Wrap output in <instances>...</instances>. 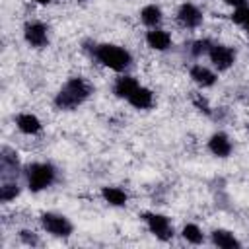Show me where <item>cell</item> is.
Wrapping results in <instances>:
<instances>
[{
  "label": "cell",
  "instance_id": "obj_24",
  "mask_svg": "<svg viewBox=\"0 0 249 249\" xmlns=\"http://www.w3.org/2000/svg\"><path fill=\"white\" fill-rule=\"evenodd\" d=\"M193 101H195V105H196L200 111H204L206 115H210V113H212V111H210V107H208V103H206V99H204V97H200V93H198V95H195V97H193Z\"/></svg>",
  "mask_w": 249,
  "mask_h": 249
},
{
  "label": "cell",
  "instance_id": "obj_18",
  "mask_svg": "<svg viewBox=\"0 0 249 249\" xmlns=\"http://www.w3.org/2000/svg\"><path fill=\"white\" fill-rule=\"evenodd\" d=\"M161 19H163V12H161V8L156 6V4H146V6L140 10V21H142L146 27H150V29L160 27Z\"/></svg>",
  "mask_w": 249,
  "mask_h": 249
},
{
  "label": "cell",
  "instance_id": "obj_10",
  "mask_svg": "<svg viewBox=\"0 0 249 249\" xmlns=\"http://www.w3.org/2000/svg\"><path fill=\"white\" fill-rule=\"evenodd\" d=\"M206 146L216 158H228L231 154V150H233V144H231V140H230V136L226 132H214L208 138Z\"/></svg>",
  "mask_w": 249,
  "mask_h": 249
},
{
  "label": "cell",
  "instance_id": "obj_22",
  "mask_svg": "<svg viewBox=\"0 0 249 249\" xmlns=\"http://www.w3.org/2000/svg\"><path fill=\"white\" fill-rule=\"evenodd\" d=\"M18 237H19V241H21L23 245H27V247H35V245L41 243V241H39V235H37L35 231H31V230H21V231L18 233Z\"/></svg>",
  "mask_w": 249,
  "mask_h": 249
},
{
  "label": "cell",
  "instance_id": "obj_3",
  "mask_svg": "<svg viewBox=\"0 0 249 249\" xmlns=\"http://www.w3.org/2000/svg\"><path fill=\"white\" fill-rule=\"evenodd\" d=\"M25 175V183H27V189L31 193H41L45 189H49L54 179H56V169L53 163L49 161H33L25 167L23 171Z\"/></svg>",
  "mask_w": 249,
  "mask_h": 249
},
{
  "label": "cell",
  "instance_id": "obj_2",
  "mask_svg": "<svg viewBox=\"0 0 249 249\" xmlns=\"http://www.w3.org/2000/svg\"><path fill=\"white\" fill-rule=\"evenodd\" d=\"M91 56L103 64L109 70L115 72H124L130 64H132V54L121 47V45H113V43H99L91 47Z\"/></svg>",
  "mask_w": 249,
  "mask_h": 249
},
{
  "label": "cell",
  "instance_id": "obj_14",
  "mask_svg": "<svg viewBox=\"0 0 249 249\" xmlns=\"http://www.w3.org/2000/svg\"><path fill=\"white\" fill-rule=\"evenodd\" d=\"M16 126H18L19 132H23V134H27V136H35V134H39L41 128H43L39 117L33 115V113H19V115L16 117Z\"/></svg>",
  "mask_w": 249,
  "mask_h": 249
},
{
  "label": "cell",
  "instance_id": "obj_6",
  "mask_svg": "<svg viewBox=\"0 0 249 249\" xmlns=\"http://www.w3.org/2000/svg\"><path fill=\"white\" fill-rule=\"evenodd\" d=\"M208 58L212 62L214 68H218L220 72L230 70L235 62V51L224 43H212L210 51H208Z\"/></svg>",
  "mask_w": 249,
  "mask_h": 249
},
{
  "label": "cell",
  "instance_id": "obj_20",
  "mask_svg": "<svg viewBox=\"0 0 249 249\" xmlns=\"http://www.w3.org/2000/svg\"><path fill=\"white\" fill-rule=\"evenodd\" d=\"M19 193H21V189H19V185L16 183V179H6V181H2V187H0V200H2V202H12V200H16V198L19 196Z\"/></svg>",
  "mask_w": 249,
  "mask_h": 249
},
{
  "label": "cell",
  "instance_id": "obj_7",
  "mask_svg": "<svg viewBox=\"0 0 249 249\" xmlns=\"http://www.w3.org/2000/svg\"><path fill=\"white\" fill-rule=\"evenodd\" d=\"M23 39L33 49H43L49 45V27L43 21H27L23 27Z\"/></svg>",
  "mask_w": 249,
  "mask_h": 249
},
{
  "label": "cell",
  "instance_id": "obj_8",
  "mask_svg": "<svg viewBox=\"0 0 249 249\" xmlns=\"http://www.w3.org/2000/svg\"><path fill=\"white\" fill-rule=\"evenodd\" d=\"M175 19H177V23H179L181 27H185V29H195V27H198V25L202 23L204 16H202L200 8L195 6L193 2H183V4L177 8Z\"/></svg>",
  "mask_w": 249,
  "mask_h": 249
},
{
  "label": "cell",
  "instance_id": "obj_9",
  "mask_svg": "<svg viewBox=\"0 0 249 249\" xmlns=\"http://www.w3.org/2000/svg\"><path fill=\"white\" fill-rule=\"evenodd\" d=\"M19 169V158L18 152L12 148H2V156H0V171H2V181L6 179H16V173Z\"/></svg>",
  "mask_w": 249,
  "mask_h": 249
},
{
  "label": "cell",
  "instance_id": "obj_4",
  "mask_svg": "<svg viewBox=\"0 0 249 249\" xmlns=\"http://www.w3.org/2000/svg\"><path fill=\"white\" fill-rule=\"evenodd\" d=\"M39 222L43 226V230L47 233H51L53 237H70L72 231H74V226L72 222L64 216V214H58V212H43L39 216Z\"/></svg>",
  "mask_w": 249,
  "mask_h": 249
},
{
  "label": "cell",
  "instance_id": "obj_28",
  "mask_svg": "<svg viewBox=\"0 0 249 249\" xmlns=\"http://www.w3.org/2000/svg\"><path fill=\"white\" fill-rule=\"evenodd\" d=\"M78 2H86V0H78Z\"/></svg>",
  "mask_w": 249,
  "mask_h": 249
},
{
  "label": "cell",
  "instance_id": "obj_27",
  "mask_svg": "<svg viewBox=\"0 0 249 249\" xmlns=\"http://www.w3.org/2000/svg\"><path fill=\"white\" fill-rule=\"evenodd\" d=\"M241 27H243V31H247V33H249V16H247V19L241 23Z\"/></svg>",
  "mask_w": 249,
  "mask_h": 249
},
{
  "label": "cell",
  "instance_id": "obj_16",
  "mask_svg": "<svg viewBox=\"0 0 249 249\" xmlns=\"http://www.w3.org/2000/svg\"><path fill=\"white\" fill-rule=\"evenodd\" d=\"M134 109H138V111H144V109H150L152 105H154V93H152V89H148V88H144V86H138L132 93H130V97L126 99Z\"/></svg>",
  "mask_w": 249,
  "mask_h": 249
},
{
  "label": "cell",
  "instance_id": "obj_17",
  "mask_svg": "<svg viewBox=\"0 0 249 249\" xmlns=\"http://www.w3.org/2000/svg\"><path fill=\"white\" fill-rule=\"evenodd\" d=\"M101 198L109 204V206H115V208H121V206H126L128 202V195L126 191H123L121 187H101Z\"/></svg>",
  "mask_w": 249,
  "mask_h": 249
},
{
  "label": "cell",
  "instance_id": "obj_12",
  "mask_svg": "<svg viewBox=\"0 0 249 249\" xmlns=\"http://www.w3.org/2000/svg\"><path fill=\"white\" fill-rule=\"evenodd\" d=\"M146 45L152 49V51H158V53H163L171 47V35L161 29V27H154L146 33Z\"/></svg>",
  "mask_w": 249,
  "mask_h": 249
},
{
  "label": "cell",
  "instance_id": "obj_1",
  "mask_svg": "<svg viewBox=\"0 0 249 249\" xmlns=\"http://www.w3.org/2000/svg\"><path fill=\"white\" fill-rule=\"evenodd\" d=\"M93 93L91 84L82 78V76H72L68 78L62 88L56 91L54 95V107L60 111H74L78 109L89 95Z\"/></svg>",
  "mask_w": 249,
  "mask_h": 249
},
{
  "label": "cell",
  "instance_id": "obj_21",
  "mask_svg": "<svg viewBox=\"0 0 249 249\" xmlns=\"http://www.w3.org/2000/svg\"><path fill=\"white\" fill-rule=\"evenodd\" d=\"M210 47H212V41H210V39H196V41L191 45V54H193L195 58H200V56L208 54Z\"/></svg>",
  "mask_w": 249,
  "mask_h": 249
},
{
  "label": "cell",
  "instance_id": "obj_5",
  "mask_svg": "<svg viewBox=\"0 0 249 249\" xmlns=\"http://www.w3.org/2000/svg\"><path fill=\"white\" fill-rule=\"evenodd\" d=\"M142 220L152 235H156L160 241H169L173 237V224L165 214L160 212H144Z\"/></svg>",
  "mask_w": 249,
  "mask_h": 249
},
{
  "label": "cell",
  "instance_id": "obj_23",
  "mask_svg": "<svg viewBox=\"0 0 249 249\" xmlns=\"http://www.w3.org/2000/svg\"><path fill=\"white\" fill-rule=\"evenodd\" d=\"M249 16V6H239V8H233V14H231V21L241 25Z\"/></svg>",
  "mask_w": 249,
  "mask_h": 249
},
{
  "label": "cell",
  "instance_id": "obj_26",
  "mask_svg": "<svg viewBox=\"0 0 249 249\" xmlns=\"http://www.w3.org/2000/svg\"><path fill=\"white\" fill-rule=\"evenodd\" d=\"M35 4H39V6H49V4H53V0H33Z\"/></svg>",
  "mask_w": 249,
  "mask_h": 249
},
{
  "label": "cell",
  "instance_id": "obj_11",
  "mask_svg": "<svg viewBox=\"0 0 249 249\" xmlns=\"http://www.w3.org/2000/svg\"><path fill=\"white\" fill-rule=\"evenodd\" d=\"M210 241L220 249H239L241 247V241L237 239V235L230 230H224V228L212 230L210 231Z\"/></svg>",
  "mask_w": 249,
  "mask_h": 249
},
{
  "label": "cell",
  "instance_id": "obj_13",
  "mask_svg": "<svg viewBox=\"0 0 249 249\" xmlns=\"http://www.w3.org/2000/svg\"><path fill=\"white\" fill-rule=\"evenodd\" d=\"M189 76L200 88H212L216 84V80H218L216 72H212L208 66H202V64H193L191 70H189Z\"/></svg>",
  "mask_w": 249,
  "mask_h": 249
},
{
  "label": "cell",
  "instance_id": "obj_25",
  "mask_svg": "<svg viewBox=\"0 0 249 249\" xmlns=\"http://www.w3.org/2000/svg\"><path fill=\"white\" fill-rule=\"evenodd\" d=\"M224 4L231 8H239V6H247V0H224Z\"/></svg>",
  "mask_w": 249,
  "mask_h": 249
},
{
  "label": "cell",
  "instance_id": "obj_15",
  "mask_svg": "<svg viewBox=\"0 0 249 249\" xmlns=\"http://www.w3.org/2000/svg\"><path fill=\"white\" fill-rule=\"evenodd\" d=\"M138 80L134 76H128V74H123L119 76L115 82H113V93L119 97V99H128L130 93L138 88Z\"/></svg>",
  "mask_w": 249,
  "mask_h": 249
},
{
  "label": "cell",
  "instance_id": "obj_19",
  "mask_svg": "<svg viewBox=\"0 0 249 249\" xmlns=\"http://www.w3.org/2000/svg\"><path fill=\"white\" fill-rule=\"evenodd\" d=\"M181 237H183L187 243H191V245H200V243L204 241V233H202L200 226H196V224H193V222H189V224L183 226Z\"/></svg>",
  "mask_w": 249,
  "mask_h": 249
}]
</instances>
